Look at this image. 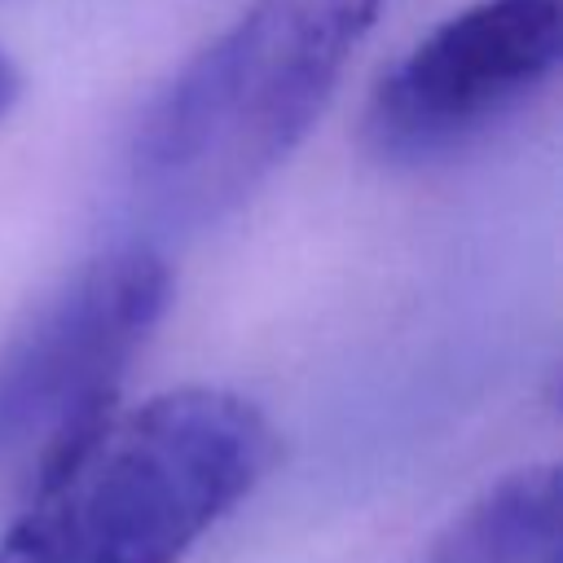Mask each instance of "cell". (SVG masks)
Here are the masks:
<instances>
[{
  "mask_svg": "<svg viewBox=\"0 0 563 563\" xmlns=\"http://www.w3.org/2000/svg\"><path fill=\"white\" fill-rule=\"evenodd\" d=\"M273 466V427L224 387H176L70 435L0 563H180Z\"/></svg>",
  "mask_w": 563,
  "mask_h": 563,
  "instance_id": "cell-1",
  "label": "cell"
},
{
  "mask_svg": "<svg viewBox=\"0 0 563 563\" xmlns=\"http://www.w3.org/2000/svg\"><path fill=\"white\" fill-rule=\"evenodd\" d=\"M383 0H251L145 110L136 194L172 220H216L255 194L330 106Z\"/></svg>",
  "mask_w": 563,
  "mask_h": 563,
  "instance_id": "cell-2",
  "label": "cell"
},
{
  "mask_svg": "<svg viewBox=\"0 0 563 563\" xmlns=\"http://www.w3.org/2000/svg\"><path fill=\"white\" fill-rule=\"evenodd\" d=\"M172 268L128 242L92 255L0 347V466L48 462L106 413L114 383L158 325Z\"/></svg>",
  "mask_w": 563,
  "mask_h": 563,
  "instance_id": "cell-3",
  "label": "cell"
},
{
  "mask_svg": "<svg viewBox=\"0 0 563 563\" xmlns=\"http://www.w3.org/2000/svg\"><path fill=\"white\" fill-rule=\"evenodd\" d=\"M563 0H475L435 22L391 70H383L365 141L383 158H431L457 150L559 66Z\"/></svg>",
  "mask_w": 563,
  "mask_h": 563,
  "instance_id": "cell-4",
  "label": "cell"
},
{
  "mask_svg": "<svg viewBox=\"0 0 563 563\" xmlns=\"http://www.w3.org/2000/svg\"><path fill=\"white\" fill-rule=\"evenodd\" d=\"M418 563H559V471L519 466L462 506Z\"/></svg>",
  "mask_w": 563,
  "mask_h": 563,
  "instance_id": "cell-5",
  "label": "cell"
},
{
  "mask_svg": "<svg viewBox=\"0 0 563 563\" xmlns=\"http://www.w3.org/2000/svg\"><path fill=\"white\" fill-rule=\"evenodd\" d=\"M18 92H22V75H18V66L9 62V53L0 48V119H4L9 110H13Z\"/></svg>",
  "mask_w": 563,
  "mask_h": 563,
  "instance_id": "cell-6",
  "label": "cell"
}]
</instances>
